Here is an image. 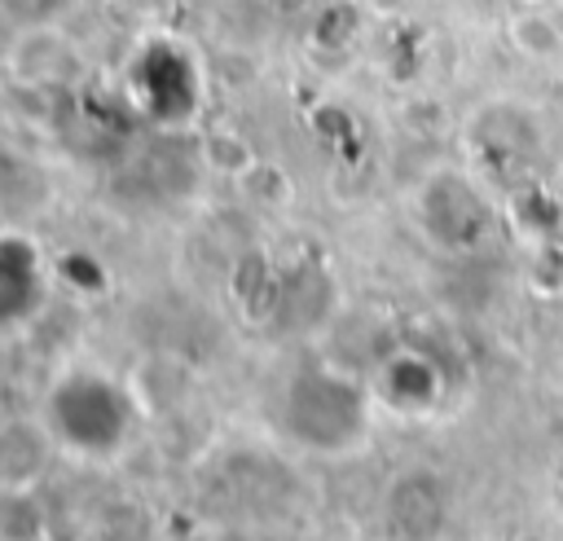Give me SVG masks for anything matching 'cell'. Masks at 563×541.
Instances as JSON below:
<instances>
[{
  "mask_svg": "<svg viewBox=\"0 0 563 541\" xmlns=\"http://www.w3.org/2000/svg\"><path fill=\"white\" fill-rule=\"evenodd\" d=\"M53 427L79 453H110L128 431V400L123 391L92 369H75L53 387Z\"/></svg>",
  "mask_w": 563,
  "mask_h": 541,
  "instance_id": "obj_1",
  "label": "cell"
},
{
  "mask_svg": "<svg viewBox=\"0 0 563 541\" xmlns=\"http://www.w3.org/2000/svg\"><path fill=\"white\" fill-rule=\"evenodd\" d=\"M40 299V251L26 238H0V321H18Z\"/></svg>",
  "mask_w": 563,
  "mask_h": 541,
  "instance_id": "obj_3",
  "label": "cell"
},
{
  "mask_svg": "<svg viewBox=\"0 0 563 541\" xmlns=\"http://www.w3.org/2000/svg\"><path fill=\"white\" fill-rule=\"evenodd\" d=\"M48 519L35 484H0V541H44Z\"/></svg>",
  "mask_w": 563,
  "mask_h": 541,
  "instance_id": "obj_5",
  "label": "cell"
},
{
  "mask_svg": "<svg viewBox=\"0 0 563 541\" xmlns=\"http://www.w3.org/2000/svg\"><path fill=\"white\" fill-rule=\"evenodd\" d=\"M53 457V435L44 422L13 418L0 427V484H35Z\"/></svg>",
  "mask_w": 563,
  "mask_h": 541,
  "instance_id": "obj_4",
  "label": "cell"
},
{
  "mask_svg": "<svg viewBox=\"0 0 563 541\" xmlns=\"http://www.w3.org/2000/svg\"><path fill=\"white\" fill-rule=\"evenodd\" d=\"M132 92L136 101L145 97V106L154 114H167L172 106L176 110H194L198 101V66H194V53L176 40H154L136 53L132 62Z\"/></svg>",
  "mask_w": 563,
  "mask_h": 541,
  "instance_id": "obj_2",
  "label": "cell"
}]
</instances>
